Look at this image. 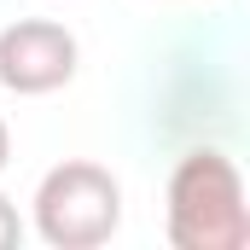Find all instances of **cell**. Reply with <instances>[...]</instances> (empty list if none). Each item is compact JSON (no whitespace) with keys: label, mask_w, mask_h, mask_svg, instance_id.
I'll list each match as a JSON object with an SVG mask.
<instances>
[{"label":"cell","mask_w":250,"mask_h":250,"mask_svg":"<svg viewBox=\"0 0 250 250\" xmlns=\"http://www.w3.org/2000/svg\"><path fill=\"white\" fill-rule=\"evenodd\" d=\"M169 245L175 250H245L250 245V204L245 175L227 151L198 146L169 175Z\"/></svg>","instance_id":"1"},{"label":"cell","mask_w":250,"mask_h":250,"mask_svg":"<svg viewBox=\"0 0 250 250\" xmlns=\"http://www.w3.org/2000/svg\"><path fill=\"white\" fill-rule=\"evenodd\" d=\"M123 227V187L105 163L64 157L35 187V233L53 250H99Z\"/></svg>","instance_id":"2"},{"label":"cell","mask_w":250,"mask_h":250,"mask_svg":"<svg viewBox=\"0 0 250 250\" xmlns=\"http://www.w3.org/2000/svg\"><path fill=\"white\" fill-rule=\"evenodd\" d=\"M76 35L53 23V18H18L0 29V82L23 99L59 93L64 82L76 76Z\"/></svg>","instance_id":"3"},{"label":"cell","mask_w":250,"mask_h":250,"mask_svg":"<svg viewBox=\"0 0 250 250\" xmlns=\"http://www.w3.org/2000/svg\"><path fill=\"white\" fill-rule=\"evenodd\" d=\"M18 239H23V221H18V204H12V198L0 192V250H12Z\"/></svg>","instance_id":"4"},{"label":"cell","mask_w":250,"mask_h":250,"mask_svg":"<svg viewBox=\"0 0 250 250\" xmlns=\"http://www.w3.org/2000/svg\"><path fill=\"white\" fill-rule=\"evenodd\" d=\"M12 163V128H6V117H0V169Z\"/></svg>","instance_id":"5"}]
</instances>
